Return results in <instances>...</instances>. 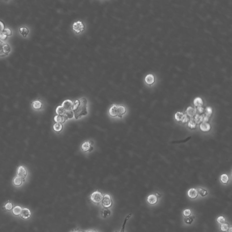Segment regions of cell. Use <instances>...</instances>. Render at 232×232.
<instances>
[{
	"mask_svg": "<svg viewBox=\"0 0 232 232\" xmlns=\"http://www.w3.org/2000/svg\"><path fill=\"white\" fill-rule=\"evenodd\" d=\"M72 110L76 119L88 114L87 100L86 98L77 99L74 104Z\"/></svg>",
	"mask_w": 232,
	"mask_h": 232,
	"instance_id": "6da1fadb",
	"label": "cell"
},
{
	"mask_svg": "<svg viewBox=\"0 0 232 232\" xmlns=\"http://www.w3.org/2000/svg\"><path fill=\"white\" fill-rule=\"evenodd\" d=\"M103 198V195L101 193L98 191L93 192L90 195V199L95 204H98L101 202Z\"/></svg>",
	"mask_w": 232,
	"mask_h": 232,
	"instance_id": "7a4b0ae2",
	"label": "cell"
},
{
	"mask_svg": "<svg viewBox=\"0 0 232 232\" xmlns=\"http://www.w3.org/2000/svg\"><path fill=\"white\" fill-rule=\"evenodd\" d=\"M102 205L105 208H109L112 205V200L111 197L109 194H105L103 196L102 201Z\"/></svg>",
	"mask_w": 232,
	"mask_h": 232,
	"instance_id": "3957f363",
	"label": "cell"
},
{
	"mask_svg": "<svg viewBox=\"0 0 232 232\" xmlns=\"http://www.w3.org/2000/svg\"><path fill=\"white\" fill-rule=\"evenodd\" d=\"M73 28L77 33H79L85 29V26L81 21H77L74 22L73 25Z\"/></svg>",
	"mask_w": 232,
	"mask_h": 232,
	"instance_id": "277c9868",
	"label": "cell"
},
{
	"mask_svg": "<svg viewBox=\"0 0 232 232\" xmlns=\"http://www.w3.org/2000/svg\"><path fill=\"white\" fill-rule=\"evenodd\" d=\"M74 103L73 102L70 100H66L63 102L62 103V106L64 108L66 111L72 110Z\"/></svg>",
	"mask_w": 232,
	"mask_h": 232,
	"instance_id": "5b68a950",
	"label": "cell"
},
{
	"mask_svg": "<svg viewBox=\"0 0 232 232\" xmlns=\"http://www.w3.org/2000/svg\"><path fill=\"white\" fill-rule=\"evenodd\" d=\"M200 129L204 132H208L211 130L210 124L208 122H201L200 126Z\"/></svg>",
	"mask_w": 232,
	"mask_h": 232,
	"instance_id": "8992f818",
	"label": "cell"
},
{
	"mask_svg": "<svg viewBox=\"0 0 232 232\" xmlns=\"http://www.w3.org/2000/svg\"><path fill=\"white\" fill-rule=\"evenodd\" d=\"M188 195L190 198L195 199L198 197V193L196 189L194 188H191L188 191Z\"/></svg>",
	"mask_w": 232,
	"mask_h": 232,
	"instance_id": "52a82bcc",
	"label": "cell"
},
{
	"mask_svg": "<svg viewBox=\"0 0 232 232\" xmlns=\"http://www.w3.org/2000/svg\"><path fill=\"white\" fill-rule=\"evenodd\" d=\"M81 148L85 152H91L93 149V146L90 145L89 141H88L84 142L82 145Z\"/></svg>",
	"mask_w": 232,
	"mask_h": 232,
	"instance_id": "ba28073f",
	"label": "cell"
},
{
	"mask_svg": "<svg viewBox=\"0 0 232 232\" xmlns=\"http://www.w3.org/2000/svg\"><path fill=\"white\" fill-rule=\"evenodd\" d=\"M109 113L110 114V116L113 117H116L118 116V113L117 105L115 104H113L109 109Z\"/></svg>",
	"mask_w": 232,
	"mask_h": 232,
	"instance_id": "9c48e42d",
	"label": "cell"
},
{
	"mask_svg": "<svg viewBox=\"0 0 232 232\" xmlns=\"http://www.w3.org/2000/svg\"><path fill=\"white\" fill-rule=\"evenodd\" d=\"M196 108H193L192 107H189L186 111V115L190 118H193L196 114Z\"/></svg>",
	"mask_w": 232,
	"mask_h": 232,
	"instance_id": "30bf717a",
	"label": "cell"
},
{
	"mask_svg": "<svg viewBox=\"0 0 232 232\" xmlns=\"http://www.w3.org/2000/svg\"><path fill=\"white\" fill-rule=\"evenodd\" d=\"M147 201L150 204L154 205L157 202L158 198L155 194H151L148 196Z\"/></svg>",
	"mask_w": 232,
	"mask_h": 232,
	"instance_id": "8fae6325",
	"label": "cell"
},
{
	"mask_svg": "<svg viewBox=\"0 0 232 232\" xmlns=\"http://www.w3.org/2000/svg\"><path fill=\"white\" fill-rule=\"evenodd\" d=\"M17 175L18 176L21 178H25L27 175V171L25 168L23 166H20L18 169Z\"/></svg>",
	"mask_w": 232,
	"mask_h": 232,
	"instance_id": "7c38bea8",
	"label": "cell"
},
{
	"mask_svg": "<svg viewBox=\"0 0 232 232\" xmlns=\"http://www.w3.org/2000/svg\"><path fill=\"white\" fill-rule=\"evenodd\" d=\"M31 215V212L30 210L27 208H24L22 210L21 216V217L24 219H27L30 218Z\"/></svg>",
	"mask_w": 232,
	"mask_h": 232,
	"instance_id": "4fadbf2b",
	"label": "cell"
},
{
	"mask_svg": "<svg viewBox=\"0 0 232 232\" xmlns=\"http://www.w3.org/2000/svg\"><path fill=\"white\" fill-rule=\"evenodd\" d=\"M67 120V119L64 115H56L54 118V121L56 123H63L65 122Z\"/></svg>",
	"mask_w": 232,
	"mask_h": 232,
	"instance_id": "5bb4252c",
	"label": "cell"
},
{
	"mask_svg": "<svg viewBox=\"0 0 232 232\" xmlns=\"http://www.w3.org/2000/svg\"><path fill=\"white\" fill-rule=\"evenodd\" d=\"M117 107L118 110V117H120V118H122V115L126 113V108L124 106L121 105L117 106Z\"/></svg>",
	"mask_w": 232,
	"mask_h": 232,
	"instance_id": "9a60e30c",
	"label": "cell"
},
{
	"mask_svg": "<svg viewBox=\"0 0 232 232\" xmlns=\"http://www.w3.org/2000/svg\"><path fill=\"white\" fill-rule=\"evenodd\" d=\"M146 82L148 85H151L154 82V77L151 74H148L145 78Z\"/></svg>",
	"mask_w": 232,
	"mask_h": 232,
	"instance_id": "2e32d148",
	"label": "cell"
},
{
	"mask_svg": "<svg viewBox=\"0 0 232 232\" xmlns=\"http://www.w3.org/2000/svg\"><path fill=\"white\" fill-rule=\"evenodd\" d=\"M194 104L196 107H202V106L203 105V101L202 99L200 97H196L194 100Z\"/></svg>",
	"mask_w": 232,
	"mask_h": 232,
	"instance_id": "e0dca14e",
	"label": "cell"
},
{
	"mask_svg": "<svg viewBox=\"0 0 232 232\" xmlns=\"http://www.w3.org/2000/svg\"><path fill=\"white\" fill-rule=\"evenodd\" d=\"M66 111L62 106H58L56 109V113L57 115H64Z\"/></svg>",
	"mask_w": 232,
	"mask_h": 232,
	"instance_id": "ac0fdd59",
	"label": "cell"
},
{
	"mask_svg": "<svg viewBox=\"0 0 232 232\" xmlns=\"http://www.w3.org/2000/svg\"><path fill=\"white\" fill-rule=\"evenodd\" d=\"M188 126L191 129H195L196 128V124L194 122V119L193 118H190L189 119V122L188 124Z\"/></svg>",
	"mask_w": 232,
	"mask_h": 232,
	"instance_id": "d6986e66",
	"label": "cell"
},
{
	"mask_svg": "<svg viewBox=\"0 0 232 232\" xmlns=\"http://www.w3.org/2000/svg\"><path fill=\"white\" fill-rule=\"evenodd\" d=\"M53 129L54 131H55L56 132H60V131H62L63 129V125L61 123H56L53 126Z\"/></svg>",
	"mask_w": 232,
	"mask_h": 232,
	"instance_id": "ffe728a7",
	"label": "cell"
},
{
	"mask_svg": "<svg viewBox=\"0 0 232 232\" xmlns=\"http://www.w3.org/2000/svg\"><path fill=\"white\" fill-rule=\"evenodd\" d=\"M184 114L180 112H178L175 115V118L178 122H181L184 117Z\"/></svg>",
	"mask_w": 232,
	"mask_h": 232,
	"instance_id": "44dd1931",
	"label": "cell"
},
{
	"mask_svg": "<svg viewBox=\"0 0 232 232\" xmlns=\"http://www.w3.org/2000/svg\"><path fill=\"white\" fill-rule=\"evenodd\" d=\"M111 212L108 208H104L102 209V215L103 218H106L111 215Z\"/></svg>",
	"mask_w": 232,
	"mask_h": 232,
	"instance_id": "7402d4cb",
	"label": "cell"
},
{
	"mask_svg": "<svg viewBox=\"0 0 232 232\" xmlns=\"http://www.w3.org/2000/svg\"><path fill=\"white\" fill-rule=\"evenodd\" d=\"M197 192L198 194H200L202 197H204L208 194V191L202 188L201 187H198L197 188Z\"/></svg>",
	"mask_w": 232,
	"mask_h": 232,
	"instance_id": "603a6c76",
	"label": "cell"
},
{
	"mask_svg": "<svg viewBox=\"0 0 232 232\" xmlns=\"http://www.w3.org/2000/svg\"><path fill=\"white\" fill-rule=\"evenodd\" d=\"M22 211V208L19 206H17L14 207L13 209L12 212L14 215H18L21 214Z\"/></svg>",
	"mask_w": 232,
	"mask_h": 232,
	"instance_id": "cb8c5ba5",
	"label": "cell"
},
{
	"mask_svg": "<svg viewBox=\"0 0 232 232\" xmlns=\"http://www.w3.org/2000/svg\"><path fill=\"white\" fill-rule=\"evenodd\" d=\"M64 116L68 120V119H71L74 117V113L72 110L67 111L65 112Z\"/></svg>",
	"mask_w": 232,
	"mask_h": 232,
	"instance_id": "d4e9b609",
	"label": "cell"
},
{
	"mask_svg": "<svg viewBox=\"0 0 232 232\" xmlns=\"http://www.w3.org/2000/svg\"><path fill=\"white\" fill-rule=\"evenodd\" d=\"M194 122H195V123L196 124H199V123H201V122H202V119L201 116V115H199V114H196V115L194 116Z\"/></svg>",
	"mask_w": 232,
	"mask_h": 232,
	"instance_id": "484cf974",
	"label": "cell"
},
{
	"mask_svg": "<svg viewBox=\"0 0 232 232\" xmlns=\"http://www.w3.org/2000/svg\"><path fill=\"white\" fill-rule=\"evenodd\" d=\"M13 183L16 186H20L22 183V178L19 176L16 177L13 181Z\"/></svg>",
	"mask_w": 232,
	"mask_h": 232,
	"instance_id": "4316f807",
	"label": "cell"
},
{
	"mask_svg": "<svg viewBox=\"0 0 232 232\" xmlns=\"http://www.w3.org/2000/svg\"><path fill=\"white\" fill-rule=\"evenodd\" d=\"M220 180L223 184H227L229 181V178L227 175L223 174L221 175Z\"/></svg>",
	"mask_w": 232,
	"mask_h": 232,
	"instance_id": "83f0119b",
	"label": "cell"
},
{
	"mask_svg": "<svg viewBox=\"0 0 232 232\" xmlns=\"http://www.w3.org/2000/svg\"><path fill=\"white\" fill-rule=\"evenodd\" d=\"M229 228V225L227 223L221 224L220 226V230L222 232H226L228 231V228Z\"/></svg>",
	"mask_w": 232,
	"mask_h": 232,
	"instance_id": "f1b7e54d",
	"label": "cell"
},
{
	"mask_svg": "<svg viewBox=\"0 0 232 232\" xmlns=\"http://www.w3.org/2000/svg\"><path fill=\"white\" fill-rule=\"evenodd\" d=\"M42 106V104L41 102L39 101H35L34 102L33 104V106L34 109H39L41 108Z\"/></svg>",
	"mask_w": 232,
	"mask_h": 232,
	"instance_id": "f546056e",
	"label": "cell"
},
{
	"mask_svg": "<svg viewBox=\"0 0 232 232\" xmlns=\"http://www.w3.org/2000/svg\"><path fill=\"white\" fill-rule=\"evenodd\" d=\"M20 31L21 34H22V35L24 37H26L27 35L28 34V33H29V30H28V29L26 27H21L20 29Z\"/></svg>",
	"mask_w": 232,
	"mask_h": 232,
	"instance_id": "4dcf8cb0",
	"label": "cell"
},
{
	"mask_svg": "<svg viewBox=\"0 0 232 232\" xmlns=\"http://www.w3.org/2000/svg\"><path fill=\"white\" fill-rule=\"evenodd\" d=\"M194 216H189L187 217H185L184 219V221L186 224H192L194 219Z\"/></svg>",
	"mask_w": 232,
	"mask_h": 232,
	"instance_id": "1f68e13d",
	"label": "cell"
},
{
	"mask_svg": "<svg viewBox=\"0 0 232 232\" xmlns=\"http://www.w3.org/2000/svg\"><path fill=\"white\" fill-rule=\"evenodd\" d=\"M131 215L130 214L129 215H127V217L125 218V220H124V223H123V225H122V229H121L120 232H125V227L126 224L127 223V220H129V219L131 217Z\"/></svg>",
	"mask_w": 232,
	"mask_h": 232,
	"instance_id": "d6a6232c",
	"label": "cell"
},
{
	"mask_svg": "<svg viewBox=\"0 0 232 232\" xmlns=\"http://www.w3.org/2000/svg\"><path fill=\"white\" fill-rule=\"evenodd\" d=\"M212 113V109L211 107H208L205 108L204 114H205L209 118L211 116Z\"/></svg>",
	"mask_w": 232,
	"mask_h": 232,
	"instance_id": "836d02e7",
	"label": "cell"
},
{
	"mask_svg": "<svg viewBox=\"0 0 232 232\" xmlns=\"http://www.w3.org/2000/svg\"><path fill=\"white\" fill-rule=\"evenodd\" d=\"M226 221V220L225 218H224V217L223 216H220V217H219L217 219V222L220 224H222L225 223Z\"/></svg>",
	"mask_w": 232,
	"mask_h": 232,
	"instance_id": "e575fe53",
	"label": "cell"
},
{
	"mask_svg": "<svg viewBox=\"0 0 232 232\" xmlns=\"http://www.w3.org/2000/svg\"><path fill=\"white\" fill-rule=\"evenodd\" d=\"M183 214L185 217H189L191 215V211L190 209H186L183 212Z\"/></svg>",
	"mask_w": 232,
	"mask_h": 232,
	"instance_id": "d590c367",
	"label": "cell"
},
{
	"mask_svg": "<svg viewBox=\"0 0 232 232\" xmlns=\"http://www.w3.org/2000/svg\"><path fill=\"white\" fill-rule=\"evenodd\" d=\"M201 116L202 119V122H208L209 120V118L204 113L201 114Z\"/></svg>",
	"mask_w": 232,
	"mask_h": 232,
	"instance_id": "8d00e7d4",
	"label": "cell"
},
{
	"mask_svg": "<svg viewBox=\"0 0 232 232\" xmlns=\"http://www.w3.org/2000/svg\"><path fill=\"white\" fill-rule=\"evenodd\" d=\"M5 209L7 210H10L12 209V204L11 203H7L5 206Z\"/></svg>",
	"mask_w": 232,
	"mask_h": 232,
	"instance_id": "74e56055",
	"label": "cell"
},
{
	"mask_svg": "<svg viewBox=\"0 0 232 232\" xmlns=\"http://www.w3.org/2000/svg\"><path fill=\"white\" fill-rule=\"evenodd\" d=\"M3 34L7 35H11V31L9 28H6L3 30Z\"/></svg>",
	"mask_w": 232,
	"mask_h": 232,
	"instance_id": "f35d334b",
	"label": "cell"
},
{
	"mask_svg": "<svg viewBox=\"0 0 232 232\" xmlns=\"http://www.w3.org/2000/svg\"><path fill=\"white\" fill-rule=\"evenodd\" d=\"M196 109V111H198V114L199 113V114H203V113L204 112V108H203L202 107H197V108Z\"/></svg>",
	"mask_w": 232,
	"mask_h": 232,
	"instance_id": "ab89813d",
	"label": "cell"
},
{
	"mask_svg": "<svg viewBox=\"0 0 232 232\" xmlns=\"http://www.w3.org/2000/svg\"><path fill=\"white\" fill-rule=\"evenodd\" d=\"M189 120V118H188V116L186 114H184V117H183V118L181 122L182 123H187V122H188Z\"/></svg>",
	"mask_w": 232,
	"mask_h": 232,
	"instance_id": "60d3db41",
	"label": "cell"
},
{
	"mask_svg": "<svg viewBox=\"0 0 232 232\" xmlns=\"http://www.w3.org/2000/svg\"><path fill=\"white\" fill-rule=\"evenodd\" d=\"M4 29V25L1 21H0V32L3 31Z\"/></svg>",
	"mask_w": 232,
	"mask_h": 232,
	"instance_id": "b9f144b4",
	"label": "cell"
},
{
	"mask_svg": "<svg viewBox=\"0 0 232 232\" xmlns=\"http://www.w3.org/2000/svg\"><path fill=\"white\" fill-rule=\"evenodd\" d=\"M6 37H7V36L3 33L0 34V39L3 40H5Z\"/></svg>",
	"mask_w": 232,
	"mask_h": 232,
	"instance_id": "7bdbcfd3",
	"label": "cell"
},
{
	"mask_svg": "<svg viewBox=\"0 0 232 232\" xmlns=\"http://www.w3.org/2000/svg\"><path fill=\"white\" fill-rule=\"evenodd\" d=\"M228 232H232V227H229L227 231Z\"/></svg>",
	"mask_w": 232,
	"mask_h": 232,
	"instance_id": "ee69618b",
	"label": "cell"
},
{
	"mask_svg": "<svg viewBox=\"0 0 232 232\" xmlns=\"http://www.w3.org/2000/svg\"><path fill=\"white\" fill-rule=\"evenodd\" d=\"M86 232H97V231L95 230H89L88 231H87Z\"/></svg>",
	"mask_w": 232,
	"mask_h": 232,
	"instance_id": "f6af8a7d",
	"label": "cell"
},
{
	"mask_svg": "<svg viewBox=\"0 0 232 232\" xmlns=\"http://www.w3.org/2000/svg\"><path fill=\"white\" fill-rule=\"evenodd\" d=\"M156 197L157 198H160V197H161L160 194H159L158 193H156Z\"/></svg>",
	"mask_w": 232,
	"mask_h": 232,
	"instance_id": "bcb514c9",
	"label": "cell"
},
{
	"mask_svg": "<svg viewBox=\"0 0 232 232\" xmlns=\"http://www.w3.org/2000/svg\"><path fill=\"white\" fill-rule=\"evenodd\" d=\"M78 232V230H74V231H72V232Z\"/></svg>",
	"mask_w": 232,
	"mask_h": 232,
	"instance_id": "7dc6e473",
	"label": "cell"
},
{
	"mask_svg": "<svg viewBox=\"0 0 232 232\" xmlns=\"http://www.w3.org/2000/svg\"><path fill=\"white\" fill-rule=\"evenodd\" d=\"M78 232H84V231H78Z\"/></svg>",
	"mask_w": 232,
	"mask_h": 232,
	"instance_id": "c3c4849f",
	"label": "cell"
}]
</instances>
